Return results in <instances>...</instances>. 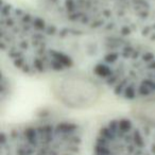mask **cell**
<instances>
[{"instance_id": "cell-5", "label": "cell", "mask_w": 155, "mask_h": 155, "mask_svg": "<svg viewBox=\"0 0 155 155\" xmlns=\"http://www.w3.org/2000/svg\"><path fill=\"white\" fill-rule=\"evenodd\" d=\"M93 155H155V127L120 117L100 127Z\"/></svg>"}, {"instance_id": "cell-1", "label": "cell", "mask_w": 155, "mask_h": 155, "mask_svg": "<svg viewBox=\"0 0 155 155\" xmlns=\"http://www.w3.org/2000/svg\"><path fill=\"white\" fill-rule=\"evenodd\" d=\"M1 49L16 69L29 75L86 72L97 33L58 22L2 0Z\"/></svg>"}, {"instance_id": "cell-2", "label": "cell", "mask_w": 155, "mask_h": 155, "mask_svg": "<svg viewBox=\"0 0 155 155\" xmlns=\"http://www.w3.org/2000/svg\"><path fill=\"white\" fill-rule=\"evenodd\" d=\"M87 73L122 100L155 97V51L140 41L102 34Z\"/></svg>"}, {"instance_id": "cell-6", "label": "cell", "mask_w": 155, "mask_h": 155, "mask_svg": "<svg viewBox=\"0 0 155 155\" xmlns=\"http://www.w3.org/2000/svg\"><path fill=\"white\" fill-rule=\"evenodd\" d=\"M102 86L88 73L71 71L56 75L52 91L60 102L68 107L87 108L101 97Z\"/></svg>"}, {"instance_id": "cell-3", "label": "cell", "mask_w": 155, "mask_h": 155, "mask_svg": "<svg viewBox=\"0 0 155 155\" xmlns=\"http://www.w3.org/2000/svg\"><path fill=\"white\" fill-rule=\"evenodd\" d=\"M61 19L84 30L155 44V0H45Z\"/></svg>"}, {"instance_id": "cell-7", "label": "cell", "mask_w": 155, "mask_h": 155, "mask_svg": "<svg viewBox=\"0 0 155 155\" xmlns=\"http://www.w3.org/2000/svg\"><path fill=\"white\" fill-rule=\"evenodd\" d=\"M134 118L149 125L155 127V98L153 97L151 99L138 102Z\"/></svg>"}, {"instance_id": "cell-4", "label": "cell", "mask_w": 155, "mask_h": 155, "mask_svg": "<svg viewBox=\"0 0 155 155\" xmlns=\"http://www.w3.org/2000/svg\"><path fill=\"white\" fill-rule=\"evenodd\" d=\"M83 129L66 118H39L3 130L1 155H79Z\"/></svg>"}]
</instances>
